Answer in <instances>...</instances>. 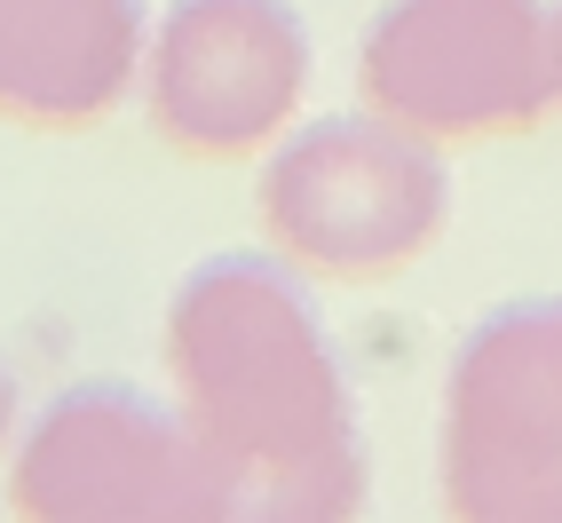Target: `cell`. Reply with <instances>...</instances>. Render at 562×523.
<instances>
[{
  "instance_id": "obj_2",
  "label": "cell",
  "mask_w": 562,
  "mask_h": 523,
  "mask_svg": "<svg viewBox=\"0 0 562 523\" xmlns=\"http://www.w3.org/2000/svg\"><path fill=\"white\" fill-rule=\"evenodd\" d=\"M270 246L333 286H396L452 231V167L443 143L396 127L389 111L293 120L254 182Z\"/></svg>"
},
{
  "instance_id": "obj_3",
  "label": "cell",
  "mask_w": 562,
  "mask_h": 523,
  "mask_svg": "<svg viewBox=\"0 0 562 523\" xmlns=\"http://www.w3.org/2000/svg\"><path fill=\"white\" fill-rule=\"evenodd\" d=\"M357 96L428 143L531 135L562 103L547 0H381L357 41Z\"/></svg>"
},
{
  "instance_id": "obj_9",
  "label": "cell",
  "mask_w": 562,
  "mask_h": 523,
  "mask_svg": "<svg viewBox=\"0 0 562 523\" xmlns=\"http://www.w3.org/2000/svg\"><path fill=\"white\" fill-rule=\"evenodd\" d=\"M547 24H554V96H562V0H547Z\"/></svg>"
},
{
  "instance_id": "obj_1",
  "label": "cell",
  "mask_w": 562,
  "mask_h": 523,
  "mask_svg": "<svg viewBox=\"0 0 562 523\" xmlns=\"http://www.w3.org/2000/svg\"><path fill=\"white\" fill-rule=\"evenodd\" d=\"M167 372L238 515H357L372 492L349 365L310 270L285 254H206L167 293Z\"/></svg>"
},
{
  "instance_id": "obj_4",
  "label": "cell",
  "mask_w": 562,
  "mask_h": 523,
  "mask_svg": "<svg viewBox=\"0 0 562 523\" xmlns=\"http://www.w3.org/2000/svg\"><path fill=\"white\" fill-rule=\"evenodd\" d=\"M443 508L483 523L562 515V293L483 310L443 365Z\"/></svg>"
},
{
  "instance_id": "obj_8",
  "label": "cell",
  "mask_w": 562,
  "mask_h": 523,
  "mask_svg": "<svg viewBox=\"0 0 562 523\" xmlns=\"http://www.w3.org/2000/svg\"><path fill=\"white\" fill-rule=\"evenodd\" d=\"M16 421H24V381H16V365L0 357V453L16 444Z\"/></svg>"
},
{
  "instance_id": "obj_5",
  "label": "cell",
  "mask_w": 562,
  "mask_h": 523,
  "mask_svg": "<svg viewBox=\"0 0 562 523\" xmlns=\"http://www.w3.org/2000/svg\"><path fill=\"white\" fill-rule=\"evenodd\" d=\"M9 508L95 523V515H238L214 453L182 404H159L135 381H71L9 444Z\"/></svg>"
},
{
  "instance_id": "obj_6",
  "label": "cell",
  "mask_w": 562,
  "mask_h": 523,
  "mask_svg": "<svg viewBox=\"0 0 562 523\" xmlns=\"http://www.w3.org/2000/svg\"><path fill=\"white\" fill-rule=\"evenodd\" d=\"M310 24L293 0H175L143 41V111L182 159H254L310 103Z\"/></svg>"
},
{
  "instance_id": "obj_7",
  "label": "cell",
  "mask_w": 562,
  "mask_h": 523,
  "mask_svg": "<svg viewBox=\"0 0 562 523\" xmlns=\"http://www.w3.org/2000/svg\"><path fill=\"white\" fill-rule=\"evenodd\" d=\"M143 0H0V120L24 135H80L143 80Z\"/></svg>"
}]
</instances>
